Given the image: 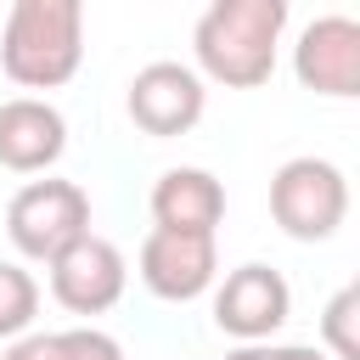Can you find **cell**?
<instances>
[{
	"instance_id": "cell-1",
	"label": "cell",
	"mask_w": 360,
	"mask_h": 360,
	"mask_svg": "<svg viewBox=\"0 0 360 360\" xmlns=\"http://www.w3.org/2000/svg\"><path fill=\"white\" fill-rule=\"evenodd\" d=\"M281 28L287 0H214L191 28V51L202 68L197 79H214L225 90H259L276 73Z\"/></svg>"
},
{
	"instance_id": "cell-2",
	"label": "cell",
	"mask_w": 360,
	"mask_h": 360,
	"mask_svg": "<svg viewBox=\"0 0 360 360\" xmlns=\"http://www.w3.org/2000/svg\"><path fill=\"white\" fill-rule=\"evenodd\" d=\"M84 62V6L79 0H17L0 28V68L22 90H56Z\"/></svg>"
},
{
	"instance_id": "cell-3",
	"label": "cell",
	"mask_w": 360,
	"mask_h": 360,
	"mask_svg": "<svg viewBox=\"0 0 360 360\" xmlns=\"http://www.w3.org/2000/svg\"><path fill=\"white\" fill-rule=\"evenodd\" d=\"M270 214L292 242H326L349 219V180L326 158H287L270 180Z\"/></svg>"
},
{
	"instance_id": "cell-4",
	"label": "cell",
	"mask_w": 360,
	"mask_h": 360,
	"mask_svg": "<svg viewBox=\"0 0 360 360\" xmlns=\"http://www.w3.org/2000/svg\"><path fill=\"white\" fill-rule=\"evenodd\" d=\"M6 236L22 259H56L79 236H90V197L73 180H28L6 202Z\"/></svg>"
},
{
	"instance_id": "cell-5",
	"label": "cell",
	"mask_w": 360,
	"mask_h": 360,
	"mask_svg": "<svg viewBox=\"0 0 360 360\" xmlns=\"http://www.w3.org/2000/svg\"><path fill=\"white\" fill-rule=\"evenodd\" d=\"M292 315V287L270 264H236L214 287V326L236 343H264Z\"/></svg>"
},
{
	"instance_id": "cell-6",
	"label": "cell",
	"mask_w": 360,
	"mask_h": 360,
	"mask_svg": "<svg viewBox=\"0 0 360 360\" xmlns=\"http://www.w3.org/2000/svg\"><path fill=\"white\" fill-rule=\"evenodd\" d=\"M124 281H129L124 253L96 231L51 259V298L62 309H73V315H107L124 298Z\"/></svg>"
},
{
	"instance_id": "cell-7",
	"label": "cell",
	"mask_w": 360,
	"mask_h": 360,
	"mask_svg": "<svg viewBox=\"0 0 360 360\" xmlns=\"http://www.w3.org/2000/svg\"><path fill=\"white\" fill-rule=\"evenodd\" d=\"M124 107H129V118H135L146 135L169 141V135H186V129L202 118L208 90H202L197 68H186V62H146V68L129 79Z\"/></svg>"
},
{
	"instance_id": "cell-8",
	"label": "cell",
	"mask_w": 360,
	"mask_h": 360,
	"mask_svg": "<svg viewBox=\"0 0 360 360\" xmlns=\"http://www.w3.org/2000/svg\"><path fill=\"white\" fill-rule=\"evenodd\" d=\"M292 73L315 96H360V22L354 17H315L292 45Z\"/></svg>"
},
{
	"instance_id": "cell-9",
	"label": "cell",
	"mask_w": 360,
	"mask_h": 360,
	"mask_svg": "<svg viewBox=\"0 0 360 360\" xmlns=\"http://www.w3.org/2000/svg\"><path fill=\"white\" fill-rule=\"evenodd\" d=\"M219 276V253H214V236H186V231H146L141 242V281L146 292L169 298V304H191L214 287Z\"/></svg>"
},
{
	"instance_id": "cell-10",
	"label": "cell",
	"mask_w": 360,
	"mask_h": 360,
	"mask_svg": "<svg viewBox=\"0 0 360 360\" xmlns=\"http://www.w3.org/2000/svg\"><path fill=\"white\" fill-rule=\"evenodd\" d=\"M68 152V118L45 96H11L0 101V169L11 174H45Z\"/></svg>"
},
{
	"instance_id": "cell-11",
	"label": "cell",
	"mask_w": 360,
	"mask_h": 360,
	"mask_svg": "<svg viewBox=\"0 0 360 360\" xmlns=\"http://www.w3.org/2000/svg\"><path fill=\"white\" fill-rule=\"evenodd\" d=\"M152 219L158 231H186V236H214L225 219V186L208 169H163L152 186Z\"/></svg>"
},
{
	"instance_id": "cell-12",
	"label": "cell",
	"mask_w": 360,
	"mask_h": 360,
	"mask_svg": "<svg viewBox=\"0 0 360 360\" xmlns=\"http://www.w3.org/2000/svg\"><path fill=\"white\" fill-rule=\"evenodd\" d=\"M6 360H124V343L101 326H68V332H22Z\"/></svg>"
},
{
	"instance_id": "cell-13",
	"label": "cell",
	"mask_w": 360,
	"mask_h": 360,
	"mask_svg": "<svg viewBox=\"0 0 360 360\" xmlns=\"http://www.w3.org/2000/svg\"><path fill=\"white\" fill-rule=\"evenodd\" d=\"M39 315V281L22 270V264H6L0 259V338H22Z\"/></svg>"
},
{
	"instance_id": "cell-14",
	"label": "cell",
	"mask_w": 360,
	"mask_h": 360,
	"mask_svg": "<svg viewBox=\"0 0 360 360\" xmlns=\"http://www.w3.org/2000/svg\"><path fill=\"white\" fill-rule=\"evenodd\" d=\"M321 338H326V360H360V287H338L321 309Z\"/></svg>"
},
{
	"instance_id": "cell-15",
	"label": "cell",
	"mask_w": 360,
	"mask_h": 360,
	"mask_svg": "<svg viewBox=\"0 0 360 360\" xmlns=\"http://www.w3.org/2000/svg\"><path fill=\"white\" fill-rule=\"evenodd\" d=\"M225 360H326V349H309V343H242Z\"/></svg>"
}]
</instances>
